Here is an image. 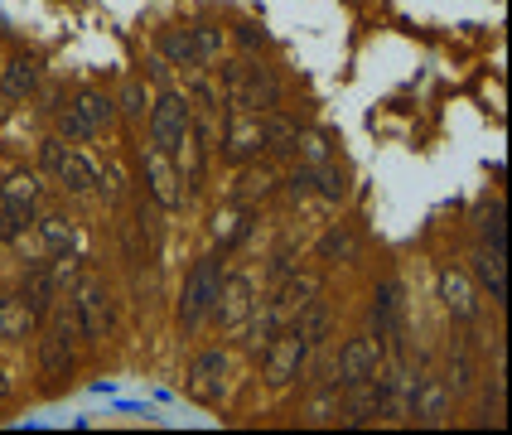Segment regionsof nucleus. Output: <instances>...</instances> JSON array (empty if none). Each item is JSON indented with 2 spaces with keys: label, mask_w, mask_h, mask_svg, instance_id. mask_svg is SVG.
I'll return each mask as SVG.
<instances>
[{
  "label": "nucleus",
  "mask_w": 512,
  "mask_h": 435,
  "mask_svg": "<svg viewBox=\"0 0 512 435\" xmlns=\"http://www.w3.org/2000/svg\"><path fill=\"white\" fill-rule=\"evenodd\" d=\"M39 329V315L25 295H0V339H29Z\"/></svg>",
  "instance_id": "obj_18"
},
{
  "label": "nucleus",
  "mask_w": 512,
  "mask_h": 435,
  "mask_svg": "<svg viewBox=\"0 0 512 435\" xmlns=\"http://www.w3.org/2000/svg\"><path fill=\"white\" fill-rule=\"evenodd\" d=\"M290 150H300V155H305V165L319 170V165L329 160V136H319V131H305V136H300V131H295V145H290Z\"/></svg>",
  "instance_id": "obj_32"
},
{
  "label": "nucleus",
  "mask_w": 512,
  "mask_h": 435,
  "mask_svg": "<svg viewBox=\"0 0 512 435\" xmlns=\"http://www.w3.org/2000/svg\"><path fill=\"white\" fill-rule=\"evenodd\" d=\"M145 184L160 208H179V170H174V155H165L160 145L145 150Z\"/></svg>",
  "instance_id": "obj_13"
},
{
  "label": "nucleus",
  "mask_w": 512,
  "mask_h": 435,
  "mask_svg": "<svg viewBox=\"0 0 512 435\" xmlns=\"http://www.w3.org/2000/svg\"><path fill=\"white\" fill-rule=\"evenodd\" d=\"M353 252H358V237H353L348 228H334L324 242H319V257L324 261H348Z\"/></svg>",
  "instance_id": "obj_31"
},
{
  "label": "nucleus",
  "mask_w": 512,
  "mask_h": 435,
  "mask_svg": "<svg viewBox=\"0 0 512 435\" xmlns=\"http://www.w3.org/2000/svg\"><path fill=\"white\" fill-rule=\"evenodd\" d=\"M474 281H479V290H488L493 295V305H503L508 300V266H503V247H479L474 252Z\"/></svg>",
  "instance_id": "obj_17"
},
{
  "label": "nucleus",
  "mask_w": 512,
  "mask_h": 435,
  "mask_svg": "<svg viewBox=\"0 0 512 435\" xmlns=\"http://www.w3.org/2000/svg\"><path fill=\"white\" fill-rule=\"evenodd\" d=\"M160 49H165V58H170L174 68H199V58H194V44H189V29H170Z\"/></svg>",
  "instance_id": "obj_27"
},
{
  "label": "nucleus",
  "mask_w": 512,
  "mask_h": 435,
  "mask_svg": "<svg viewBox=\"0 0 512 435\" xmlns=\"http://www.w3.org/2000/svg\"><path fill=\"white\" fill-rule=\"evenodd\" d=\"M97 136H102V131H97V126L87 121V112L78 107V102L58 112V141H68V145H87V141H97Z\"/></svg>",
  "instance_id": "obj_22"
},
{
  "label": "nucleus",
  "mask_w": 512,
  "mask_h": 435,
  "mask_svg": "<svg viewBox=\"0 0 512 435\" xmlns=\"http://www.w3.org/2000/svg\"><path fill=\"white\" fill-rule=\"evenodd\" d=\"M256 150H261V121L252 112H237L232 107L228 126H223V160L242 165V160H252Z\"/></svg>",
  "instance_id": "obj_14"
},
{
  "label": "nucleus",
  "mask_w": 512,
  "mask_h": 435,
  "mask_svg": "<svg viewBox=\"0 0 512 435\" xmlns=\"http://www.w3.org/2000/svg\"><path fill=\"white\" fill-rule=\"evenodd\" d=\"M484 242L488 247H503V208H493L484 218Z\"/></svg>",
  "instance_id": "obj_37"
},
{
  "label": "nucleus",
  "mask_w": 512,
  "mask_h": 435,
  "mask_svg": "<svg viewBox=\"0 0 512 435\" xmlns=\"http://www.w3.org/2000/svg\"><path fill=\"white\" fill-rule=\"evenodd\" d=\"M218 286H223V261L218 257L194 261V271L184 276V295H179V324H184V329H199L203 319L213 315Z\"/></svg>",
  "instance_id": "obj_3"
},
{
  "label": "nucleus",
  "mask_w": 512,
  "mask_h": 435,
  "mask_svg": "<svg viewBox=\"0 0 512 435\" xmlns=\"http://www.w3.org/2000/svg\"><path fill=\"white\" fill-rule=\"evenodd\" d=\"M445 382H450V392H469L474 387V353L469 348H459L455 358H450V377Z\"/></svg>",
  "instance_id": "obj_33"
},
{
  "label": "nucleus",
  "mask_w": 512,
  "mask_h": 435,
  "mask_svg": "<svg viewBox=\"0 0 512 435\" xmlns=\"http://www.w3.org/2000/svg\"><path fill=\"white\" fill-rule=\"evenodd\" d=\"M44 170L54 174L68 194H92L97 189V160L68 141H44Z\"/></svg>",
  "instance_id": "obj_4"
},
{
  "label": "nucleus",
  "mask_w": 512,
  "mask_h": 435,
  "mask_svg": "<svg viewBox=\"0 0 512 435\" xmlns=\"http://www.w3.org/2000/svg\"><path fill=\"white\" fill-rule=\"evenodd\" d=\"M73 363H78V324L68 310H54L49 319V334L39 339V373L58 382V377L73 373Z\"/></svg>",
  "instance_id": "obj_5"
},
{
  "label": "nucleus",
  "mask_w": 512,
  "mask_h": 435,
  "mask_svg": "<svg viewBox=\"0 0 512 435\" xmlns=\"http://www.w3.org/2000/svg\"><path fill=\"white\" fill-rule=\"evenodd\" d=\"M285 189H290V199H310L314 194V170L310 165H300V170L285 179Z\"/></svg>",
  "instance_id": "obj_35"
},
{
  "label": "nucleus",
  "mask_w": 512,
  "mask_h": 435,
  "mask_svg": "<svg viewBox=\"0 0 512 435\" xmlns=\"http://www.w3.org/2000/svg\"><path fill=\"white\" fill-rule=\"evenodd\" d=\"M450 411H455V392H450V382H445V377H421L416 402H411V421H416V426H445V421H450Z\"/></svg>",
  "instance_id": "obj_10"
},
{
  "label": "nucleus",
  "mask_w": 512,
  "mask_h": 435,
  "mask_svg": "<svg viewBox=\"0 0 512 435\" xmlns=\"http://www.w3.org/2000/svg\"><path fill=\"white\" fill-rule=\"evenodd\" d=\"M145 107H150V92H145V83H126V87H121L116 112H121V116H145Z\"/></svg>",
  "instance_id": "obj_34"
},
{
  "label": "nucleus",
  "mask_w": 512,
  "mask_h": 435,
  "mask_svg": "<svg viewBox=\"0 0 512 435\" xmlns=\"http://www.w3.org/2000/svg\"><path fill=\"white\" fill-rule=\"evenodd\" d=\"M256 121H261V145H266V150L285 155V150L295 145V126H290L285 116H261L256 112Z\"/></svg>",
  "instance_id": "obj_26"
},
{
  "label": "nucleus",
  "mask_w": 512,
  "mask_h": 435,
  "mask_svg": "<svg viewBox=\"0 0 512 435\" xmlns=\"http://www.w3.org/2000/svg\"><path fill=\"white\" fill-rule=\"evenodd\" d=\"M421 368L397 363L392 373H382V421H411V402H416V387H421Z\"/></svg>",
  "instance_id": "obj_8"
},
{
  "label": "nucleus",
  "mask_w": 512,
  "mask_h": 435,
  "mask_svg": "<svg viewBox=\"0 0 512 435\" xmlns=\"http://www.w3.org/2000/svg\"><path fill=\"white\" fill-rule=\"evenodd\" d=\"M223 392H228V353H223V348H208V353L194 358V368H189V397L203 406H218Z\"/></svg>",
  "instance_id": "obj_7"
},
{
  "label": "nucleus",
  "mask_w": 512,
  "mask_h": 435,
  "mask_svg": "<svg viewBox=\"0 0 512 435\" xmlns=\"http://www.w3.org/2000/svg\"><path fill=\"white\" fill-rule=\"evenodd\" d=\"M397 295H401L397 281H387V286L372 295V334H377V339H387V334H392V324H397V310H401Z\"/></svg>",
  "instance_id": "obj_21"
},
{
  "label": "nucleus",
  "mask_w": 512,
  "mask_h": 435,
  "mask_svg": "<svg viewBox=\"0 0 512 435\" xmlns=\"http://www.w3.org/2000/svg\"><path fill=\"white\" fill-rule=\"evenodd\" d=\"M339 402H343V387H324L319 397L310 402V426H329V421H339Z\"/></svg>",
  "instance_id": "obj_29"
},
{
  "label": "nucleus",
  "mask_w": 512,
  "mask_h": 435,
  "mask_svg": "<svg viewBox=\"0 0 512 435\" xmlns=\"http://www.w3.org/2000/svg\"><path fill=\"white\" fill-rule=\"evenodd\" d=\"M78 107L87 112V121H92L97 131H107V126L116 121V102L112 97H102V92H83V97H78Z\"/></svg>",
  "instance_id": "obj_28"
},
{
  "label": "nucleus",
  "mask_w": 512,
  "mask_h": 435,
  "mask_svg": "<svg viewBox=\"0 0 512 435\" xmlns=\"http://www.w3.org/2000/svg\"><path fill=\"white\" fill-rule=\"evenodd\" d=\"M189 44H194V58H199V68H208V63H218V58H223V29H218V25L189 29Z\"/></svg>",
  "instance_id": "obj_24"
},
{
  "label": "nucleus",
  "mask_w": 512,
  "mask_h": 435,
  "mask_svg": "<svg viewBox=\"0 0 512 435\" xmlns=\"http://www.w3.org/2000/svg\"><path fill=\"white\" fill-rule=\"evenodd\" d=\"M10 397H15V382H10V377H5V368H0V406L10 402Z\"/></svg>",
  "instance_id": "obj_39"
},
{
  "label": "nucleus",
  "mask_w": 512,
  "mask_h": 435,
  "mask_svg": "<svg viewBox=\"0 0 512 435\" xmlns=\"http://www.w3.org/2000/svg\"><path fill=\"white\" fill-rule=\"evenodd\" d=\"M382 411V373L368 377V382H353L343 387V402H339V421L343 426H372Z\"/></svg>",
  "instance_id": "obj_11"
},
{
  "label": "nucleus",
  "mask_w": 512,
  "mask_h": 435,
  "mask_svg": "<svg viewBox=\"0 0 512 435\" xmlns=\"http://www.w3.org/2000/svg\"><path fill=\"white\" fill-rule=\"evenodd\" d=\"M271 184H276V174L271 170H252L242 179V199H256V194H271Z\"/></svg>",
  "instance_id": "obj_36"
},
{
  "label": "nucleus",
  "mask_w": 512,
  "mask_h": 435,
  "mask_svg": "<svg viewBox=\"0 0 512 435\" xmlns=\"http://www.w3.org/2000/svg\"><path fill=\"white\" fill-rule=\"evenodd\" d=\"M68 315L78 324V339H83V344H102V339L112 334V290H107V281H97V276L73 281Z\"/></svg>",
  "instance_id": "obj_2"
},
{
  "label": "nucleus",
  "mask_w": 512,
  "mask_h": 435,
  "mask_svg": "<svg viewBox=\"0 0 512 435\" xmlns=\"http://www.w3.org/2000/svg\"><path fill=\"white\" fill-rule=\"evenodd\" d=\"M237 232H242V213H218V237H223V242H232Z\"/></svg>",
  "instance_id": "obj_38"
},
{
  "label": "nucleus",
  "mask_w": 512,
  "mask_h": 435,
  "mask_svg": "<svg viewBox=\"0 0 512 435\" xmlns=\"http://www.w3.org/2000/svg\"><path fill=\"white\" fill-rule=\"evenodd\" d=\"M150 145H160L165 155L184 160V150L194 145V116H189V97L184 92H160L150 107Z\"/></svg>",
  "instance_id": "obj_1"
},
{
  "label": "nucleus",
  "mask_w": 512,
  "mask_h": 435,
  "mask_svg": "<svg viewBox=\"0 0 512 435\" xmlns=\"http://www.w3.org/2000/svg\"><path fill=\"white\" fill-rule=\"evenodd\" d=\"M334 373H339V387H353V382H368V377L382 373V339H348L339 348V363H334Z\"/></svg>",
  "instance_id": "obj_9"
},
{
  "label": "nucleus",
  "mask_w": 512,
  "mask_h": 435,
  "mask_svg": "<svg viewBox=\"0 0 512 435\" xmlns=\"http://www.w3.org/2000/svg\"><path fill=\"white\" fill-rule=\"evenodd\" d=\"M295 334H300L310 348H319L324 344V334H329V310H324L319 300H310V305L295 315Z\"/></svg>",
  "instance_id": "obj_23"
},
{
  "label": "nucleus",
  "mask_w": 512,
  "mask_h": 435,
  "mask_svg": "<svg viewBox=\"0 0 512 435\" xmlns=\"http://www.w3.org/2000/svg\"><path fill=\"white\" fill-rule=\"evenodd\" d=\"M314 194H319V199H329V203H343L348 199V174H343L339 165H329V160H324V165L314 170Z\"/></svg>",
  "instance_id": "obj_25"
},
{
  "label": "nucleus",
  "mask_w": 512,
  "mask_h": 435,
  "mask_svg": "<svg viewBox=\"0 0 512 435\" xmlns=\"http://www.w3.org/2000/svg\"><path fill=\"white\" fill-rule=\"evenodd\" d=\"M440 300H445L450 319H459V324H469V319L479 315V290H474V281H469L459 266H445V271H440Z\"/></svg>",
  "instance_id": "obj_16"
},
{
  "label": "nucleus",
  "mask_w": 512,
  "mask_h": 435,
  "mask_svg": "<svg viewBox=\"0 0 512 435\" xmlns=\"http://www.w3.org/2000/svg\"><path fill=\"white\" fill-rule=\"evenodd\" d=\"M0 199L15 203V208H25V213H39V203H44V179L34 170H15L5 184H0Z\"/></svg>",
  "instance_id": "obj_19"
},
{
  "label": "nucleus",
  "mask_w": 512,
  "mask_h": 435,
  "mask_svg": "<svg viewBox=\"0 0 512 435\" xmlns=\"http://www.w3.org/2000/svg\"><path fill=\"white\" fill-rule=\"evenodd\" d=\"M39 242L49 257H63V252H78V223L58 218V213H44L39 218Z\"/></svg>",
  "instance_id": "obj_20"
},
{
  "label": "nucleus",
  "mask_w": 512,
  "mask_h": 435,
  "mask_svg": "<svg viewBox=\"0 0 512 435\" xmlns=\"http://www.w3.org/2000/svg\"><path fill=\"white\" fill-rule=\"evenodd\" d=\"M29 223H34V213H25V208H15V203L0 199V247H10V242H15Z\"/></svg>",
  "instance_id": "obj_30"
},
{
  "label": "nucleus",
  "mask_w": 512,
  "mask_h": 435,
  "mask_svg": "<svg viewBox=\"0 0 512 435\" xmlns=\"http://www.w3.org/2000/svg\"><path fill=\"white\" fill-rule=\"evenodd\" d=\"M252 281L247 276H228L223 286H218V300H213V315H218V324L223 329H242L247 324V315H252Z\"/></svg>",
  "instance_id": "obj_15"
},
{
  "label": "nucleus",
  "mask_w": 512,
  "mask_h": 435,
  "mask_svg": "<svg viewBox=\"0 0 512 435\" xmlns=\"http://www.w3.org/2000/svg\"><path fill=\"white\" fill-rule=\"evenodd\" d=\"M310 353H314V348L305 344L295 329L276 334V339L266 344V382H271V387H290L295 377H305V368H310Z\"/></svg>",
  "instance_id": "obj_6"
},
{
  "label": "nucleus",
  "mask_w": 512,
  "mask_h": 435,
  "mask_svg": "<svg viewBox=\"0 0 512 435\" xmlns=\"http://www.w3.org/2000/svg\"><path fill=\"white\" fill-rule=\"evenodd\" d=\"M39 87V58H10V63H0V112H10V107H20L29 92Z\"/></svg>",
  "instance_id": "obj_12"
}]
</instances>
